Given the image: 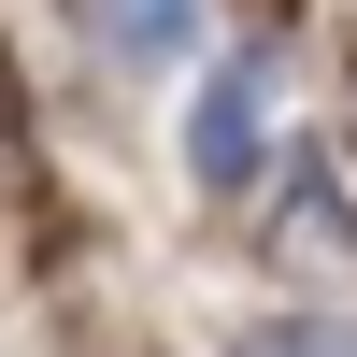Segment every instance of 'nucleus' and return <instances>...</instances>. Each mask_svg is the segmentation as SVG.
<instances>
[{
	"label": "nucleus",
	"instance_id": "nucleus-1",
	"mask_svg": "<svg viewBox=\"0 0 357 357\" xmlns=\"http://www.w3.org/2000/svg\"><path fill=\"white\" fill-rule=\"evenodd\" d=\"M186 186H200V200L272 186V57H257V43L200 72V100H186Z\"/></svg>",
	"mask_w": 357,
	"mask_h": 357
},
{
	"label": "nucleus",
	"instance_id": "nucleus-2",
	"mask_svg": "<svg viewBox=\"0 0 357 357\" xmlns=\"http://www.w3.org/2000/svg\"><path fill=\"white\" fill-rule=\"evenodd\" d=\"M86 43L114 57V72H158V57H200V0H72Z\"/></svg>",
	"mask_w": 357,
	"mask_h": 357
},
{
	"label": "nucleus",
	"instance_id": "nucleus-3",
	"mask_svg": "<svg viewBox=\"0 0 357 357\" xmlns=\"http://www.w3.org/2000/svg\"><path fill=\"white\" fill-rule=\"evenodd\" d=\"M229 357H357V329H329V314H257V329H229Z\"/></svg>",
	"mask_w": 357,
	"mask_h": 357
}]
</instances>
